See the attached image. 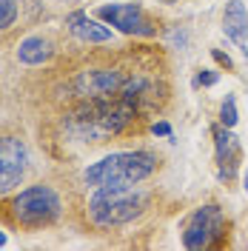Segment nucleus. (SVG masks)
Listing matches in <instances>:
<instances>
[{"label":"nucleus","mask_w":248,"mask_h":251,"mask_svg":"<svg viewBox=\"0 0 248 251\" xmlns=\"http://www.w3.org/2000/svg\"><path fill=\"white\" fill-rule=\"evenodd\" d=\"M60 197L51 186H29L23 188L12 203V211H15V220L29 226V228H40V226H49L60 217Z\"/></svg>","instance_id":"20e7f679"},{"label":"nucleus","mask_w":248,"mask_h":251,"mask_svg":"<svg viewBox=\"0 0 248 251\" xmlns=\"http://www.w3.org/2000/svg\"><path fill=\"white\" fill-rule=\"evenodd\" d=\"M17 57L20 63H26V66H40V63H46L51 57V43H49L46 37H26L20 46H17Z\"/></svg>","instance_id":"f8f14e48"},{"label":"nucleus","mask_w":248,"mask_h":251,"mask_svg":"<svg viewBox=\"0 0 248 251\" xmlns=\"http://www.w3.org/2000/svg\"><path fill=\"white\" fill-rule=\"evenodd\" d=\"M217 72H208V69H202L200 75H197V86H214L217 83Z\"/></svg>","instance_id":"2eb2a0df"},{"label":"nucleus","mask_w":248,"mask_h":251,"mask_svg":"<svg viewBox=\"0 0 248 251\" xmlns=\"http://www.w3.org/2000/svg\"><path fill=\"white\" fill-rule=\"evenodd\" d=\"M143 205H146V194L134 186H103L89 200V217L94 226L111 228V226L131 223L143 211Z\"/></svg>","instance_id":"f03ea898"},{"label":"nucleus","mask_w":248,"mask_h":251,"mask_svg":"<svg viewBox=\"0 0 248 251\" xmlns=\"http://www.w3.org/2000/svg\"><path fill=\"white\" fill-rule=\"evenodd\" d=\"M66 26H69V31H72L77 40H83V43H106V40H111V29L109 26H103L100 20L83 15V12L69 15L66 17Z\"/></svg>","instance_id":"9b49d317"},{"label":"nucleus","mask_w":248,"mask_h":251,"mask_svg":"<svg viewBox=\"0 0 248 251\" xmlns=\"http://www.w3.org/2000/svg\"><path fill=\"white\" fill-rule=\"evenodd\" d=\"M0 246H6V237H3V234H0Z\"/></svg>","instance_id":"a211bd4d"},{"label":"nucleus","mask_w":248,"mask_h":251,"mask_svg":"<svg viewBox=\"0 0 248 251\" xmlns=\"http://www.w3.org/2000/svg\"><path fill=\"white\" fill-rule=\"evenodd\" d=\"M154 169H157V160L149 151H117V154H109L103 160H97L94 166H89L83 180L92 188L134 186L140 180H146Z\"/></svg>","instance_id":"f257e3e1"},{"label":"nucleus","mask_w":248,"mask_h":251,"mask_svg":"<svg viewBox=\"0 0 248 251\" xmlns=\"http://www.w3.org/2000/svg\"><path fill=\"white\" fill-rule=\"evenodd\" d=\"M134 114H137V106H131L125 97L120 100L92 97V103L74 114V126L80 137H106V134L123 131L134 120Z\"/></svg>","instance_id":"7ed1b4c3"},{"label":"nucleus","mask_w":248,"mask_h":251,"mask_svg":"<svg viewBox=\"0 0 248 251\" xmlns=\"http://www.w3.org/2000/svg\"><path fill=\"white\" fill-rule=\"evenodd\" d=\"M17 20V0H0V31Z\"/></svg>","instance_id":"4468645a"},{"label":"nucleus","mask_w":248,"mask_h":251,"mask_svg":"<svg viewBox=\"0 0 248 251\" xmlns=\"http://www.w3.org/2000/svg\"><path fill=\"white\" fill-rule=\"evenodd\" d=\"M223 234H225V217H223L220 205L208 203L188 217L186 231H183V246L191 251L211 249Z\"/></svg>","instance_id":"39448f33"},{"label":"nucleus","mask_w":248,"mask_h":251,"mask_svg":"<svg viewBox=\"0 0 248 251\" xmlns=\"http://www.w3.org/2000/svg\"><path fill=\"white\" fill-rule=\"evenodd\" d=\"M211 57H214V60L220 63V66H225V69H234L231 57H228V54H223V51H220V49H211Z\"/></svg>","instance_id":"dca6fc26"},{"label":"nucleus","mask_w":248,"mask_h":251,"mask_svg":"<svg viewBox=\"0 0 248 251\" xmlns=\"http://www.w3.org/2000/svg\"><path fill=\"white\" fill-rule=\"evenodd\" d=\"M66 3H69V0H66Z\"/></svg>","instance_id":"412c9836"},{"label":"nucleus","mask_w":248,"mask_h":251,"mask_svg":"<svg viewBox=\"0 0 248 251\" xmlns=\"http://www.w3.org/2000/svg\"><path fill=\"white\" fill-rule=\"evenodd\" d=\"M26 163H29V154L23 143L17 137H0V194L20 186L26 174Z\"/></svg>","instance_id":"0eeeda50"},{"label":"nucleus","mask_w":248,"mask_h":251,"mask_svg":"<svg viewBox=\"0 0 248 251\" xmlns=\"http://www.w3.org/2000/svg\"><path fill=\"white\" fill-rule=\"evenodd\" d=\"M246 191H248V174H246Z\"/></svg>","instance_id":"6ab92c4d"},{"label":"nucleus","mask_w":248,"mask_h":251,"mask_svg":"<svg viewBox=\"0 0 248 251\" xmlns=\"http://www.w3.org/2000/svg\"><path fill=\"white\" fill-rule=\"evenodd\" d=\"M123 75L114 69H92L77 77V92L86 97H111L123 89Z\"/></svg>","instance_id":"6e6552de"},{"label":"nucleus","mask_w":248,"mask_h":251,"mask_svg":"<svg viewBox=\"0 0 248 251\" xmlns=\"http://www.w3.org/2000/svg\"><path fill=\"white\" fill-rule=\"evenodd\" d=\"M151 131H154L157 137H171V126L166 123V120H160V123L151 126Z\"/></svg>","instance_id":"f3484780"},{"label":"nucleus","mask_w":248,"mask_h":251,"mask_svg":"<svg viewBox=\"0 0 248 251\" xmlns=\"http://www.w3.org/2000/svg\"><path fill=\"white\" fill-rule=\"evenodd\" d=\"M223 29H225V34L243 49V54L248 57V46H246L248 12H246V6H243V0H228V3H225V12H223Z\"/></svg>","instance_id":"9d476101"},{"label":"nucleus","mask_w":248,"mask_h":251,"mask_svg":"<svg viewBox=\"0 0 248 251\" xmlns=\"http://www.w3.org/2000/svg\"><path fill=\"white\" fill-rule=\"evenodd\" d=\"M160 3H174V0H160Z\"/></svg>","instance_id":"aec40b11"},{"label":"nucleus","mask_w":248,"mask_h":251,"mask_svg":"<svg viewBox=\"0 0 248 251\" xmlns=\"http://www.w3.org/2000/svg\"><path fill=\"white\" fill-rule=\"evenodd\" d=\"M240 120V114H237V100H234V94H228L225 100H223V106H220V123L225 126V128H234Z\"/></svg>","instance_id":"ddd939ff"},{"label":"nucleus","mask_w":248,"mask_h":251,"mask_svg":"<svg viewBox=\"0 0 248 251\" xmlns=\"http://www.w3.org/2000/svg\"><path fill=\"white\" fill-rule=\"evenodd\" d=\"M214 146H217V163H220V177L231 180L234 169L240 163V140L231 134V128L220 126L214 128Z\"/></svg>","instance_id":"1a4fd4ad"},{"label":"nucleus","mask_w":248,"mask_h":251,"mask_svg":"<svg viewBox=\"0 0 248 251\" xmlns=\"http://www.w3.org/2000/svg\"><path fill=\"white\" fill-rule=\"evenodd\" d=\"M97 17L111 23L117 31L123 34H134V37H151L157 26L151 23V17L140 9L137 3H111V6H100Z\"/></svg>","instance_id":"423d86ee"}]
</instances>
